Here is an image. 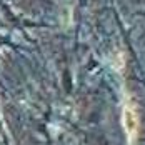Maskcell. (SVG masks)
I'll return each mask as SVG.
<instances>
[{
	"instance_id": "cell-1",
	"label": "cell",
	"mask_w": 145,
	"mask_h": 145,
	"mask_svg": "<svg viewBox=\"0 0 145 145\" xmlns=\"http://www.w3.org/2000/svg\"><path fill=\"white\" fill-rule=\"evenodd\" d=\"M123 122H125L127 133L130 135V140H133V135H137V114H135V108H132L130 105L125 107V112H123Z\"/></svg>"
}]
</instances>
